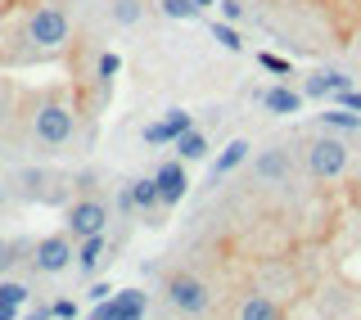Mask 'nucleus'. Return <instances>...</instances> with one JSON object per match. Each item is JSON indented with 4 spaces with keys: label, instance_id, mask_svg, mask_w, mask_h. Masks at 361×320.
<instances>
[{
    "label": "nucleus",
    "instance_id": "10",
    "mask_svg": "<svg viewBox=\"0 0 361 320\" xmlns=\"http://www.w3.org/2000/svg\"><path fill=\"white\" fill-rule=\"evenodd\" d=\"M235 320H289V307L280 298H271V293L253 289L240 298V312H235Z\"/></svg>",
    "mask_w": 361,
    "mask_h": 320
},
{
    "label": "nucleus",
    "instance_id": "9",
    "mask_svg": "<svg viewBox=\"0 0 361 320\" xmlns=\"http://www.w3.org/2000/svg\"><path fill=\"white\" fill-rule=\"evenodd\" d=\"M253 171L262 185H285V180L293 176V154L280 149V144H271V149H262L253 158Z\"/></svg>",
    "mask_w": 361,
    "mask_h": 320
},
{
    "label": "nucleus",
    "instance_id": "32",
    "mask_svg": "<svg viewBox=\"0 0 361 320\" xmlns=\"http://www.w3.org/2000/svg\"><path fill=\"white\" fill-rule=\"evenodd\" d=\"M118 212H135V199H131V185L118 190Z\"/></svg>",
    "mask_w": 361,
    "mask_h": 320
},
{
    "label": "nucleus",
    "instance_id": "15",
    "mask_svg": "<svg viewBox=\"0 0 361 320\" xmlns=\"http://www.w3.org/2000/svg\"><path fill=\"white\" fill-rule=\"evenodd\" d=\"M353 82H348L343 73H330V68H325V73H312L307 77V86H302V95L307 99H330V95H338V90H348Z\"/></svg>",
    "mask_w": 361,
    "mask_h": 320
},
{
    "label": "nucleus",
    "instance_id": "34",
    "mask_svg": "<svg viewBox=\"0 0 361 320\" xmlns=\"http://www.w3.org/2000/svg\"><path fill=\"white\" fill-rule=\"evenodd\" d=\"M27 320H54V312H50V307H37V312H32Z\"/></svg>",
    "mask_w": 361,
    "mask_h": 320
},
{
    "label": "nucleus",
    "instance_id": "26",
    "mask_svg": "<svg viewBox=\"0 0 361 320\" xmlns=\"http://www.w3.org/2000/svg\"><path fill=\"white\" fill-rule=\"evenodd\" d=\"M212 37H217V45H226L231 54H240V50H244L240 32H235V27H226V23H212Z\"/></svg>",
    "mask_w": 361,
    "mask_h": 320
},
{
    "label": "nucleus",
    "instance_id": "22",
    "mask_svg": "<svg viewBox=\"0 0 361 320\" xmlns=\"http://www.w3.org/2000/svg\"><path fill=\"white\" fill-rule=\"evenodd\" d=\"M325 131H361V113L353 109H338V113H321Z\"/></svg>",
    "mask_w": 361,
    "mask_h": 320
},
{
    "label": "nucleus",
    "instance_id": "35",
    "mask_svg": "<svg viewBox=\"0 0 361 320\" xmlns=\"http://www.w3.org/2000/svg\"><path fill=\"white\" fill-rule=\"evenodd\" d=\"M195 5H199V9H208V5H217V0H195Z\"/></svg>",
    "mask_w": 361,
    "mask_h": 320
},
{
    "label": "nucleus",
    "instance_id": "13",
    "mask_svg": "<svg viewBox=\"0 0 361 320\" xmlns=\"http://www.w3.org/2000/svg\"><path fill=\"white\" fill-rule=\"evenodd\" d=\"M140 316H145V293L140 289H127V293H118L113 302L99 307L95 320H140Z\"/></svg>",
    "mask_w": 361,
    "mask_h": 320
},
{
    "label": "nucleus",
    "instance_id": "37",
    "mask_svg": "<svg viewBox=\"0 0 361 320\" xmlns=\"http://www.w3.org/2000/svg\"><path fill=\"white\" fill-rule=\"evenodd\" d=\"M0 171H5V154H0Z\"/></svg>",
    "mask_w": 361,
    "mask_h": 320
},
{
    "label": "nucleus",
    "instance_id": "23",
    "mask_svg": "<svg viewBox=\"0 0 361 320\" xmlns=\"http://www.w3.org/2000/svg\"><path fill=\"white\" fill-rule=\"evenodd\" d=\"M23 253H27V244H18V239H5V235H0V276H9V271L23 261Z\"/></svg>",
    "mask_w": 361,
    "mask_h": 320
},
{
    "label": "nucleus",
    "instance_id": "36",
    "mask_svg": "<svg viewBox=\"0 0 361 320\" xmlns=\"http://www.w3.org/2000/svg\"><path fill=\"white\" fill-rule=\"evenodd\" d=\"M0 208H5V190H0Z\"/></svg>",
    "mask_w": 361,
    "mask_h": 320
},
{
    "label": "nucleus",
    "instance_id": "1",
    "mask_svg": "<svg viewBox=\"0 0 361 320\" xmlns=\"http://www.w3.org/2000/svg\"><path fill=\"white\" fill-rule=\"evenodd\" d=\"M77 118H82V95L73 82L23 90L14 135L32 154H63L77 140Z\"/></svg>",
    "mask_w": 361,
    "mask_h": 320
},
{
    "label": "nucleus",
    "instance_id": "2",
    "mask_svg": "<svg viewBox=\"0 0 361 320\" xmlns=\"http://www.w3.org/2000/svg\"><path fill=\"white\" fill-rule=\"evenodd\" d=\"M5 27L14 37V50H5L9 63H54L77 45L73 18L54 0H23Z\"/></svg>",
    "mask_w": 361,
    "mask_h": 320
},
{
    "label": "nucleus",
    "instance_id": "12",
    "mask_svg": "<svg viewBox=\"0 0 361 320\" xmlns=\"http://www.w3.org/2000/svg\"><path fill=\"white\" fill-rule=\"evenodd\" d=\"M302 90H293V86H267V90H257V104H262L267 113H280V118H289V113H302Z\"/></svg>",
    "mask_w": 361,
    "mask_h": 320
},
{
    "label": "nucleus",
    "instance_id": "18",
    "mask_svg": "<svg viewBox=\"0 0 361 320\" xmlns=\"http://www.w3.org/2000/svg\"><path fill=\"white\" fill-rule=\"evenodd\" d=\"M104 248H109L104 235L77 239V266H82V276H95V271H99V261H104Z\"/></svg>",
    "mask_w": 361,
    "mask_h": 320
},
{
    "label": "nucleus",
    "instance_id": "6",
    "mask_svg": "<svg viewBox=\"0 0 361 320\" xmlns=\"http://www.w3.org/2000/svg\"><path fill=\"white\" fill-rule=\"evenodd\" d=\"M18 194L32 203H68L77 194L73 176H59V171H45V167H27L18 171Z\"/></svg>",
    "mask_w": 361,
    "mask_h": 320
},
{
    "label": "nucleus",
    "instance_id": "31",
    "mask_svg": "<svg viewBox=\"0 0 361 320\" xmlns=\"http://www.w3.org/2000/svg\"><path fill=\"white\" fill-rule=\"evenodd\" d=\"M18 5H23V0H0V27L14 18V9H18Z\"/></svg>",
    "mask_w": 361,
    "mask_h": 320
},
{
    "label": "nucleus",
    "instance_id": "17",
    "mask_svg": "<svg viewBox=\"0 0 361 320\" xmlns=\"http://www.w3.org/2000/svg\"><path fill=\"white\" fill-rule=\"evenodd\" d=\"M248 154H253V144H248V140H231V144H226V149H221L217 158H212V180L231 176V171L240 167V163H244Z\"/></svg>",
    "mask_w": 361,
    "mask_h": 320
},
{
    "label": "nucleus",
    "instance_id": "5",
    "mask_svg": "<svg viewBox=\"0 0 361 320\" xmlns=\"http://www.w3.org/2000/svg\"><path fill=\"white\" fill-rule=\"evenodd\" d=\"M109 226V203L99 194H73L63 208V230L73 239H90V235H104Z\"/></svg>",
    "mask_w": 361,
    "mask_h": 320
},
{
    "label": "nucleus",
    "instance_id": "21",
    "mask_svg": "<svg viewBox=\"0 0 361 320\" xmlns=\"http://www.w3.org/2000/svg\"><path fill=\"white\" fill-rule=\"evenodd\" d=\"M109 14H113V23H122V27H135L140 14H145V0H113Z\"/></svg>",
    "mask_w": 361,
    "mask_h": 320
},
{
    "label": "nucleus",
    "instance_id": "27",
    "mask_svg": "<svg viewBox=\"0 0 361 320\" xmlns=\"http://www.w3.org/2000/svg\"><path fill=\"white\" fill-rule=\"evenodd\" d=\"M257 63H262V68H267V73H276V77H280V82H285V77L293 73V68H289V59H280V54H257Z\"/></svg>",
    "mask_w": 361,
    "mask_h": 320
},
{
    "label": "nucleus",
    "instance_id": "39",
    "mask_svg": "<svg viewBox=\"0 0 361 320\" xmlns=\"http://www.w3.org/2000/svg\"><path fill=\"white\" fill-rule=\"evenodd\" d=\"M145 5H158V0H145Z\"/></svg>",
    "mask_w": 361,
    "mask_h": 320
},
{
    "label": "nucleus",
    "instance_id": "28",
    "mask_svg": "<svg viewBox=\"0 0 361 320\" xmlns=\"http://www.w3.org/2000/svg\"><path fill=\"white\" fill-rule=\"evenodd\" d=\"M334 104H338V109H353V113H361V90H353V86H348V90H338V95H334Z\"/></svg>",
    "mask_w": 361,
    "mask_h": 320
},
{
    "label": "nucleus",
    "instance_id": "30",
    "mask_svg": "<svg viewBox=\"0 0 361 320\" xmlns=\"http://www.w3.org/2000/svg\"><path fill=\"white\" fill-rule=\"evenodd\" d=\"M50 312H54V320H73L77 316V302H54Z\"/></svg>",
    "mask_w": 361,
    "mask_h": 320
},
{
    "label": "nucleus",
    "instance_id": "4",
    "mask_svg": "<svg viewBox=\"0 0 361 320\" xmlns=\"http://www.w3.org/2000/svg\"><path fill=\"white\" fill-rule=\"evenodd\" d=\"M163 298H167V307H172V312L199 320V316L212 312V284L203 280L199 271L180 266V271H172V276L163 280Z\"/></svg>",
    "mask_w": 361,
    "mask_h": 320
},
{
    "label": "nucleus",
    "instance_id": "20",
    "mask_svg": "<svg viewBox=\"0 0 361 320\" xmlns=\"http://www.w3.org/2000/svg\"><path fill=\"white\" fill-rule=\"evenodd\" d=\"M176 158L180 163H199V158H208V135L190 127L185 135H176Z\"/></svg>",
    "mask_w": 361,
    "mask_h": 320
},
{
    "label": "nucleus",
    "instance_id": "29",
    "mask_svg": "<svg viewBox=\"0 0 361 320\" xmlns=\"http://www.w3.org/2000/svg\"><path fill=\"white\" fill-rule=\"evenodd\" d=\"M217 9H221V18H231V23L244 18V0H217Z\"/></svg>",
    "mask_w": 361,
    "mask_h": 320
},
{
    "label": "nucleus",
    "instance_id": "33",
    "mask_svg": "<svg viewBox=\"0 0 361 320\" xmlns=\"http://www.w3.org/2000/svg\"><path fill=\"white\" fill-rule=\"evenodd\" d=\"M0 320H18V307H9V302H0Z\"/></svg>",
    "mask_w": 361,
    "mask_h": 320
},
{
    "label": "nucleus",
    "instance_id": "8",
    "mask_svg": "<svg viewBox=\"0 0 361 320\" xmlns=\"http://www.w3.org/2000/svg\"><path fill=\"white\" fill-rule=\"evenodd\" d=\"M190 127H195V118H190L185 109H167L158 122H149V127L140 131V140L154 144V149H158V144H176V135H185Z\"/></svg>",
    "mask_w": 361,
    "mask_h": 320
},
{
    "label": "nucleus",
    "instance_id": "38",
    "mask_svg": "<svg viewBox=\"0 0 361 320\" xmlns=\"http://www.w3.org/2000/svg\"><path fill=\"white\" fill-rule=\"evenodd\" d=\"M357 185H361V167H357Z\"/></svg>",
    "mask_w": 361,
    "mask_h": 320
},
{
    "label": "nucleus",
    "instance_id": "19",
    "mask_svg": "<svg viewBox=\"0 0 361 320\" xmlns=\"http://www.w3.org/2000/svg\"><path fill=\"white\" fill-rule=\"evenodd\" d=\"M131 199H135V212H145V216H154L158 208H163L154 176H135V180H131Z\"/></svg>",
    "mask_w": 361,
    "mask_h": 320
},
{
    "label": "nucleus",
    "instance_id": "7",
    "mask_svg": "<svg viewBox=\"0 0 361 320\" xmlns=\"http://www.w3.org/2000/svg\"><path fill=\"white\" fill-rule=\"evenodd\" d=\"M73 261H77V239L68 230H54L32 244V271L37 276H63Z\"/></svg>",
    "mask_w": 361,
    "mask_h": 320
},
{
    "label": "nucleus",
    "instance_id": "40",
    "mask_svg": "<svg viewBox=\"0 0 361 320\" xmlns=\"http://www.w3.org/2000/svg\"><path fill=\"white\" fill-rule=\"evenodd\" d=\"M357 37H361V32H357Z\"/></svg>",
    "mask_w": 361,
    "mask_h": 320
},
{
    "label": "nucleus",
    "instance_id": "25",
    "mask_svg": "<svg viewBox=\"0 0 361 320\" xmlns=\"http://www.w3.org/2000/svg\"><path fill=\"white\" fill-rule=\"evenodd\" d=\"M158 9H163L167 18H176V23L199 18V5H195V0H158Z\"/></svg>",
    "mask_w": 361,
    "mask_h": 320
},
{
    "label": "nucleus",
    "instance_id": "3",
    "mask_svg": "<svg viewBox=\"0 0 361 320\" xmlns=\"http://www.w3.org/2000/svg\"><path fill=\"white\" fill-rule=\"evenodd\" d=\"M302 167H307L312 180L334 185V180H343L348 167H353V144H348L343 135H334V131H321V135H312L307 149H302Z\"/></svg>",
    "mask_w": 361,
    "mask_h": 320
},
{
    "label": "nucleus",
    "instance_id": "11",
    "mask_svg": "<svg viewBox=\"0 0 361 320\" xmlns=\"http://www.w3.org/2000/svg\"><path fill=\"white\" fill-rule=\"evenodd\" d=\"M154 180H158V199H163V208L180 203V199H185V190H190V176H185V163H180V158L163 163V167L154 171Z\"/></svg>",
    "mask_w": 361,
    "mask_h": 320
},
{
    "label": "nucleus",
    "instance_id": "14",
    "mask_svg": "<svg viewBox=\"0 0 361 320\" xmlns=\"http://www.w3.org/2000/svg\"><path fill=\"white\" fill-rule=\"evenodd\" d=\"M18 104H23V90L9 82V77H0V140H5V135H14Z\"/></svg>",
    "mask_w": 361,
    "mask_h": 320
},
{
    "label": "nucleus",
    "instance_id": "24",
    "mask_svg": "<svg viewBox=\"0 0 361 320\" xmlns=\"http://www.w3.org/2000/svg\"><path fill=\"white\" fill-rule=\"evenodd\" d=\"M32 298V289L23 280H9V276H0V302H9V307H23Z\"/></svg>",
    "mask_w": 361,
    "mask_h": 320
},
{
    "label": "nucleus",
    "instance_id": "16",
    "mask_svg": "<svg viewBox=\"0 0 361 320\" xmlns=\"http://www.w3.org/2000/svg\"><path fill=\"white\" fill-rule=\"evenodd\" d=\"M118 73H122V54L118 50H99L95 54V73H90V82L99 86V95H109V86L118 82Z\"/></svg>",
    "mask_w": 361,
    "mask_h": 320
}]
</instances>
